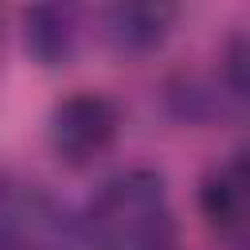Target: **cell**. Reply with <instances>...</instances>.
<instances>
[{
  "label": "cell",
  "mask_w": 250,
  "mask_h": 250,
  "mask_svg": "<svg viewBox=\"0 0 250 250\" xmlns=\"http://www.w3.org/2000/svg\"><path fill=\"white\" fill-rule=\"evenodd\" d=\"M172 20H176L172 4H148V0L113 4L105 8V39L117 51H148L168 35Z\"/></svg>",
  "instance_id": "obj_4"
},
{
  "label": "cell",
  "mask_w": 250,
  "mask_h": 250,
  "mask_svg": "<svg viewBox=\"0 0 250 250\" xmlns=\"http://www.w3.org/2000/svg\"><path fill=\"white\" fill-rule=\"evenodd\" d=\"M4 250H66V215L43 191H4Z\"/></svg>",
  "instance_id": "obj_3"
},
{
  "label": "cell",
  "mask_w": 250,
  "mask_h": 250,
  "mask_svg": "<svg viewBox=\"0 0 250 250\" xmlns=\"http://www.w3.org/2000/svg\"><path fill=\"white\" fill-rule=\"evenodd\" d=\"M203 211L219 227H250V148L203 184Z\"/></svg>",
  "instance_id": "obj_5"
},
{
  "label": "cell",
  "mask_w": 250,
  "mask_h": 250,
  "mask_svg": "<svg viewBox=\"0 0 250 250\" xmlns=\"http://www.w3.org/2000/svg\"><path fill=\"white\" fill-rule=\"evenodd\" d=\"M90 250H176V215L156 172L133 168L113 176L86 215Z\"/></svg>",
  "instance_id": "obj_1"
},
{
  "label": "cell",
  "mask_w": 250,
  "mask_h": 250,
  "mask_svg": "<svg viewBox=\"0 0 250 250\" xmlns=\"http://www.w3.org/2000/svg\"><path fill=\"white\" fill-rule=\"evenodd\" d=\"M23 39L39 62H62L74 47V12L59 4H39L23 12Z\"/></svg>",
  "instance_id": "obj_6"
},
{
  "label": "cell",
  "mask_w": 250,
  "mask_h": 250,
  "mask_svg": "<svg viewBox=\"0 0 250 250\" xmlns=\"http://www.w3.org/2000/svg\"><path fill=\"white\" fill-rule=\"evenodd\" d=\"M51 148L59 152V160L66 164H90L94 156H102L113 137H117V109L109 98L78 90L70 98H62L51 109V125H47Z\"/></svg>",
  "instance_id": "obj_2"
}]
</instances>
